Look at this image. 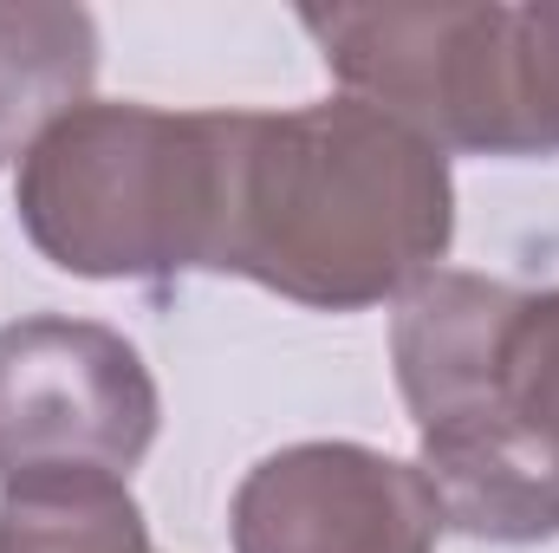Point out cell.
Segmentation results:
<instances>
[{"label": "cell", "mask_w": 559, "mask_h": 553, "mask_svg": "<svg viewBox=\"0 0 559 553\" xmlns=\"http://www.w3.org/2000/svg\"><path fill=\"white\" fill-rule=\"evenodd\" d=\"M423 482L442 528L475 541H547L559 534V449L514 430L501 411L423 436Z\"/></svg>", "instance_id": "cell-6"}, {"label": "cell", "mask_w": 559, "mask_h": 553, "mask_svg": "<svg viewBox=\"0 0 559 553\" xmlns=\"http://www.w3.org/2000/svg\"><path fill=\"white\" fill-rule=\"evenodd\" d=\"M156 416V378L124 332L66 313L0 326V489L124 482Z\"/></svg>", "instance_id": "cell-4"}, {"label": "cell", "mask_w": 559, "mask_h": 553, "mask_svg": "<svg viewBox=\"0 0 559 553\" xmlns=\"http://www.w3.org/2000/svg\"><path fill=\"white\" fill-rule=\"evenodd\" d=\"M0 553H156L124 482L0 489Z\"/></svg>", "instance_id": "cell-8"}, {"label": "cell", "mask_w": 559, "mask_h": 553, "mask_svg": "<svg viewBox=\"0 0 559 553\" xmlns=\"http://www.w3.org/2000/svg\"><path fill=\"white\" fill-rule=\"evenodd\" d=\"M442 508L417 462L371 443H293L254 462L228 508L235 553H436Z\"/></svg>", "instance_id": "cell-5"}, {"label": "cell", "mask_w": 559, "mask_h": 553, "mask_svg": "<svg viewBox=\"0 0 559 553\" xmlns=\"http://www.w3.org/2000/svg\"><path fill=\"white\" fill-rule=\"evenodd\" d=\"M455 242V176L436 143L365 98L222 111L209 274L319 313L404 299Z\"/></svg>", "instance_id": "cell-1"}, {"label": "cell", "mask_w": 559, "mask_h": 553, "mask_svg": "<svg viewBox=\"0 0 559 553\" xmlns=\"http://www.w3.org/2000/svg\"><path fill=\"white\" fill-rule=\"evenodd\" d=\"M98 20L66 0H0V169L92 105Z\"/></svg>", "instance_id": "cell-7"}, {"label": "cell", "mask_w": 559, "mask_h": 553, "mask_svg": "<svg viewBox=\"0 0 559 553\" xmlns=\"http://www.w3.org/2000/svg\"><path fill=\"white\" fill-rule=\"evenodd\" d=\"M299 26L365 98L475 156H559V0L534 7H306Z\"/></svg>", "instance_id": "cell-3"}, {"label": "cell", "mask_w": 559, "mask_h": 553, "mask_svg": "<svg viewBox=\"0 0 559 553\" xmlns=\"http://www.w3.org/2000/svg\"><path fill=\"white\" fill-rule=\"evenodd\" d=\"M26 242L79 280L209 268L222 209V111L79 105L20 156Z\"/></svg>", "instance_id": "cell-2"}]
</instances>
